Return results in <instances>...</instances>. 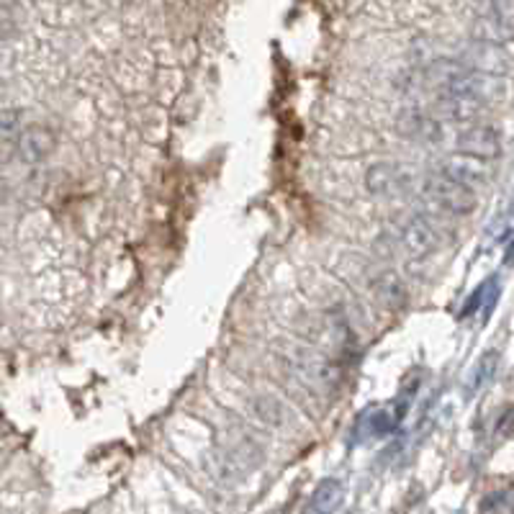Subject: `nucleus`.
<instances>
[{"mask_svg": "<svg viewBox=\"0 0 514 514\" xmlns=\"http://www.w3.org/2000/svg\"><path fill=\"white\" fill-rule=\"evenodd\" d=\"M438 111L450 122H473L484 114V101L476 93H445Z\"/></svg>", "mask_w": 514, "mask_h": 514, "instance_id": "5", "label": "nucleus"}, {"mask_svg": "<svg viewBox=\"0 0 514 514\" xmlns=\"http://www.w3.org/2000/svg\"><path fill=\"white\" fill-rule=\"evenodd\" d=\"M401 244H404L409 257L422 260V257L432 255L440 247L438 229L432 227L424 216H414V219H409L407 227L401 232Z\"/></svg>", "mask_w": 514, "mask_h": 514, "instance_id": "4", "label": "nucleus"}, {"mask_svg": "<svg viewBox=\"0 0 514 514\" xmlns=\"http://www.w3.org/2000/svg\"><path fill=\"white\" fill-rule=\"evenodd\" d=\"M21 122V114L18 111H3V136L5 139H14L15 129H18V124Z\"/></svg>", "mask_w": 514, "mask_h": 514, "instance_id": "16", "label": "nucleus"}, {"mask_svg": "<svg viewBox=\"0 0 514 514\" xmlns=\"http://www.w3.org/2000/svg\"><path fill=\"white\" fill-rule=\"evenodd\" d=\"M497 301V281L491 278V281H486L481 286L476 288V293L470 296L466 306H463V317H469V314H476L479 309H486V314L491 311V306Z\"/></svg>", "mask_w": 514, "mask_h": 514, "instance_id": "14", "label": "nucleus"}, {"mask_svg": "<svg viewBox=\"0 0 514 514\" xmlns=\"http://www.w3.org/2000/svg\"><path fill=\"white\" fill-rule=\"evenodd\" d=\"M257 414L262 417V420H268V422H283L286 420V409H283V404H278L275 399H260L257 401Z\"/></svg>", "mask_w": 514, "mask_h": 514, "instance_id": "15", "label": "nucleus"}, {"mask_svg": "<svg viewBox=\"0 0 514 514\" xmlns=\"http://www.w3.org/2000/svg\"><path fill=\"white\" fill-rule=\"evenodd\" d=\"M365 183H368V191H373L379 196H396V193H401L407 188L409 175L401 165L383 163V165H376L368 170Z\"/></svg>", "mask_w": 514, "mask_h": 514, "instance_id": "6", "label": "nucleus"}, {"mask_svg": "<svg viewBox=\"0 0 514 514\" xmlns=\"http://www.w3.org/2000/svg\"><path fill=\"white\" fill-rule=\"evenodd\" d=\"M393 414L389 409H368L363 417L355 424V438L358 440H376L389 435L393 430Z\"/></svg>", "mask_w": 514, "mask_h": 514, "instance_id": "10", "label": "nucleus"}, {"mask_svg": "<svg viewBox=\"0 0 514 514\" xmlns=\"http://www.w3.org/2000/svg\"><path fill=\"white\" fill-rule=\"evenodd\" d=\"M440 175H445V178H450V181L463 183V185H469V188L470 185H481V183L489 181V170H486V165H481V160L466 157V154L442 160V163H440Z\"/></svg>", "mask_w": 514, "mask_h": 514, "instance_id": "7", "label": "nucleus"}, {"mask_svg": "<svg viewBox=\"0 0 514 514\" xmlns=\"http://www.w3.org/2000/svg\"><path fill=\"white\" fill-rule=\"evenodd\" d=\"M458 150L466 157H476V160L497 157L501 150L499 132L491 126H469L458 134Z\"/></svg>", "mask_w": 514, "mask_h": 514, "instance_id": "3", "label": "nucleus"}, {"mask_svg": "<svg viewBox=\"0 0 514 514\" xmlns=\"http://www.w3.org/2000/svg\"><path fill=\"white\" fill-rule=\"evenodd\" d=\"M373 293L386 309H399L407 301V291L404 283L393 275V272H381L379 278L373 281Z\"/></svg>", "mask_w": 514, "mask_h": 514, "instance_id": "11", "label": "nucleus"}, {"mask_svg": "<svg viewBox=\"0 0 514 514\" xmlns=\"http://www.w3.org/2000/svg\"><path fill=\"white\" fill-rule=\"evenodd\" d=\"M424 80L432 88H440L442 95L445 93H473V85H476V77H473L469 67H463V64L450 60L432 62L424 70Z\"/></svg>", "mask_w": 514, "mask_h": 514, "instance_id": "2", "label": "nucleus"}, {"mask_svg": "<svg viewBox=\"0 0 514 514\" xmlns=\"http://www.w3.org/2000/svg\"><path fill=\"white\" fill-rule=\"evenodd\" d=\"M424 198L432 201L435 206H440L442 212L450 213H470L476 212L479 198L473 193V188L463 185V183L450 181L445 175H432L430 181L424 183Z\"/></svg>", "mask_w": 514, "mask_h": 514, "instance_id": "1", "label": "nucleus"}, {"mask_svg": "<svg viewBox=\"0 0 514 514\" xmlns=\"http://www.w3.org/2000/svg\"><path fill=\"white\" fill-rule=\"evenodd\" d=\"M54 150V136L44 126H29L26 132L18 134L15 152L24 163H39L49 152Z\"/></svg>", "mask_w": 514, "mask_h": 514, "instance_id": "8", "label": "nucleus"}, {"mask_svg": "<svg viewBox=\"0 0 514 514\" xmlns=\"http://www.w3.org/2000/svg\"><path fill=\"white\" fill-rule=\"evenodd\" d=\"M497 365H499V355L497 352H486L479 358V363L470 368V376L466 381V389L470 393H476L481 386H486L489 381L494 379V373H497Z\"/></svg>", "mask_w": 514, "mask_h": 514, "instance_id": "13", "label": "nucleus"}, {"mask_svg": "<svg viewBox=\"0 0 514 514\" xmlns=\"http://www.w3.org/2000/svg\"><path fill=\"white\" fill-rule=\"evenodd\" d=\"M399 129L417 142H435L440 139V124L432 119H424L420 114H409L399 119Z\"/></svg>", "mask_w": 514, "mask_h": 514, "instance_id": "12", "label": "nucleus"}, {"mask_svg": "<svg viewBox=\"0 0 514 514\" xmlns=\"http://www.w3.org/2000/svg\"><path fill=\"white\" fill-rule=\"evenodd\" d=\"M345 499V489L340 481L334 479H327L317 486V491L311 494L309 499V507H306V514H334L340 509V504Z\"/></svg>", "mask_w": 514, "mask_h": 514, "instance_id": "9", "label": "nucleus"}]
</instances>
